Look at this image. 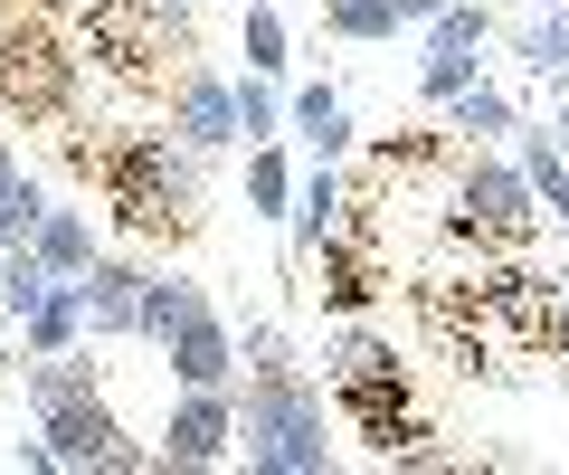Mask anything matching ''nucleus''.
Masks as SVG:
<instances>
[{
    "mask_svg": "<svg viewBox=\"0 0 569 475\" xmlns=\"http://www.w3.org/2000/svg\"><path fill=\"white\" fill-rule=\"evenodd\" d=\"M58 152H67V171L104 200V219H114L123 238H142V248H181L190 228L209 219V209H200V200H209V162H200L171 125H162V133H152V125L96 133V144H86V125H67Z\"/></svg>",
    "mask_w": 569,
    "mask_h": 475,
    "instance_id": "obj_1",
    "label": "nucleus"
},
{
    "mask_svg": "<svg viewBox=\"0 0 569 475\" xmlns=\"http://www.w3.org/2000/svg\"><path fill=\"white\" fill-rule=\"evenodd\" d=\"M29 409H39V437L67 475H162V447H133L114 418V399L96 390L77 352L58 362H29Z\"/></svg>",
    "mask_w": 569,
    "mask_h": 475,
    "instance_id": "obj_2",
    "label": "nucleus"
},
{
    "mask_svg": "<svg viewBox=\"0 0 569 475\" xmlns=\"http://www.w3.org/2000/svg\"><path fill=\"white\" fill-rule=\"evenodd\" d=\"M332 428H342V409L305 372H276V380L247 372V390H238V466L247 475H323Z\"/></svg>",
    "mask_w": 569,
    "mask_h": 475,
    "instance_id": "obj_3",
    "label": "nucleus"
},
{
    "mask_svg": "<svg viewBox=\"0 0 569 475\" xmlns=\"http://www.w3.org/2000/svg\"><path fill=\"white\" fill-rule=\"evenodd\" d=\"M77 39H86V67L171 96V77H181L190 48H200V20H190V0H86Z\"/></svg>",
    "mask_w": 569,
    "mask_h": 475,
    "instance_id": "obj_4",
    "label": "nucleus"
},
{
    "mask_svg": "<svg viewBox=\"0 0 569 475\" xmlns=\"http://www.w3.org/2000/svg\"><path fill=\"white\" fill-rule=\"evenodd\" d=\"M86 58L58 39L48 10H20V20H0V115H20V125H86Z\"/></svg>",
    "mask_w": 569,
    "mask_h": 475,
    "instance_id": "obj_5",
    "label": "nucleus"
},
{
    "mask_svg": "<svg viewBox=\"0 0 569 475\" xmlns=\"http://www.w3.org/2000/svg\"><path fill=\"white\" fill-rule=\"evenodd\" d=\"M447 219H456L466 248H503V257H512V248H531V228H541V190H531L522 162L466 144V152L447 162Z\"/></svg>",
    "mask_w": 569,
    "mask_h": 475,
    "instance_id": "obj_6",
    "label": "nucleus"
},
{
    "mask_svg": "<svg viewBox=\"0 0 569 475\" xmlns=\"http://www.w3.org/2000/svg\"><path fill=\"white\" fill-rule=\"evenodd\" d=\"M162 475H200V466H238V390H181L152 428Z\"/></svg>",
    "mask_w": 569,
    "mask_h": 475,
    "instance_id": "obj_7",
    "label": "nucleus"
},
{
    "mask_svg": "<svg viewBox=\"0 0 569 475\" xmlns=\"http://www.w3.org/2000/svg\"><path fill=\"white\" fill-rule=\"evenodd\" d=\"M162 125L181 133L200 162L238 152V144H247V133H238V77H219V67H181V77H171V96H162Z\"/></svg>",
    "mask_w": 569,
    "mask_h": 475,
    "instance_id": "obj_8",
    "label": "nucleus"
},
{
    "mask_svg": "<svg viewBox=\"0 0 569 475\" xmlns=\"http://www.w3.org/2000/svg\"><path fill=\"white\" fill-rule=\"evenodd\" d=\"M162 362H171V380H181V390H238V362H247V352H238V324L209 305L200 324H181V333L162 343Z\"/></svg>",
    "mask_w": 569,
    "mask_h": 475,
    "instance_id": "obj_9",
    "label": "nucleus"
},
{
    "mask_svg": "<svg viewBox=\"0 0 569 475\" xmlns=\"http://www.w3.org/2000/svg\"><path fill=\"white\" fill-rule=\"evenodd\" d=\"M142 276L152 267H133V257H96V267H86V333H96V343H133Z\"/></svg>",
    "mask_w": 569,
    "mask_h": 475,
    "instance_id": "obj_10",
    "label": "nucleus"
},
{
    "mask_svg": "<svg viewBox=\"0 0 569 475\" xmlns=\"http://www.w3.org/2000/svg\"><path fill=\"white\" fill-rule=\"evenodd\" d=\"M295 257H313L332 238V228H351V181H342V162H323V152H313L305 162V181H295Z\"/></svg>",
    "mask_w": 569,
    "mask_h": 475,
    "instance_id": "obj_11",
    "label": "nucleus"
},
{
    "mask_svg": "<svg viewBox=\"0 0 569 475\" xmlns=\"http://www.w3.org/2000/svg\"><path fill=\"white\" fill-rule=\"evenodd\" d=\"M284 133H295L305 152H323V162H351V144H361V133H351V105H342V86H323V77L284 96Z\"/></svg>",
    "mask_w": 569,
    "mask_h": 475,
    "instance_id": "obj_12",
    "label": "nucleus"
},
{
    "mask_svg": "<svg viewBox=\"0 0 569 475\" xmlns=\"http://www.w3.org/2000/svg\"><path fill=\"white\" fill-rule=\"evenodd\" d=\"M447 10V0H323V29L342 48H380V39H399V29H427Z\"/></svg>",
    "mask_w": 569,
    "mask_h": 475,
    "instance_id": "obj_13",
    "label": "nucleus"
},
{
    "mask_svg": "<svg viewBox=\"0 0 569 475\" xmlns=\"http://www.w3.org/2000/svg\"><path fill=\"white\" fill-rule=\"evenodd\" d=\"M77 343H96V333H86V276H58V286L39 295V314L20 324V362H58V352H77Z\"/></svg>",
    "mask_w": 569,
    "mask_h": 475,
    "instance_id": "obj_14",
    "label": "nucleus"
},
{
    "mask_svg": "<svg viewBox=\"0 0 569 475\" xmlns=\"http://www.w3.org/2000/svg\"><path fill=\"white\" fill-rule=\"evenodd\" d=\"M200 314H209V286H200V276L152 267V276H142V324H133V343H152V352H162L171 333H181V324H200Z\"/></svg>",
    "mask_w": 569,
    "mask_h": 475,
    "instance_id": "obj_15",
    "label": "nucleus"
},
{
    "mask_svg": "<svg viewBox=\"0 0 569 475\" xmlns=\"http://www.w3.org/2000/svg\"><path fill=\"white\" fill-rule=\"evenodd\" d=\"M342 380H408L399 343H380L361 314H342V333L323 343V390H342Z\"/></svg>",
    "mask_w": 569,
    "mask_h": 475,
    "instance_id": "obj_16",
    "label": "nucleus"
},
{
    "mask_svg": "<svg viewBox=\"0 0 569 475\" xmlns=\"http://www.w3.org/2000/svg\"><path fill=\"white\" fill-rule=\"evenodd\" d=\"M503 48H512V58H522L541 86H550V77H569V0H531L522 20L503 29Z\"/></svg>",
    "mask_w": 569,
    "mask_h": 475,
    "instance_id": "obj_17",
    "label": "nucleus"
},
{
    "mask_svg": "<svg viewBox=\"0 0 569 475\" xmlns=\"http://www.w3.org/2000/svg\"><path fill=\"white\" fill-rule=\"evenodd\" d=\"M447 133H456V144H503V133H522V105H512V86L475 77L466 96L447 105Z\"/></svg>",
    "mask_w": 569,
    "mask_h": 475,
    "instance_id": "obj_18",
    "label": "nucleus"
},
{
    "mask_svg": "<svg viewBox=\"0 0 569 475\" xmlns=\"http://www.w3.org/2000/svg\"><path fill=\"white\" fill-rule=\"evenodd\" d=\"M29 248L48 257V276H86L96 267V209H67V200H48V219H39V238H29Z\"/></svg>",
    "mask_w": 569,
    "mask_h": 475,
    "instance_id": "obj_19",
    "label": "nucleus"
},
{
    "mask_svg": "<svg viewBox=\"0 0 569 475\" xmlns=\"http://www.w3.org/2000/svg\"><path fill=\"white\" fill-rule=\"evenodd\" d=\"M295 181H305V171L284 152V133L276 144H247V209H257V219H295Z\"/></svg>",
    "mask_w": 569,
    "mask_h": 475,
    "instance_id": "obj_20",
    "label": "nucleus"
},
{
    "mask_svg": "<svg viewBox=\"0 0 569 475\" xmlns=\"http://www.w3.org/2000/svg\"><path fill=\"white\" fill-rule=\"evenodd\" d=\"M238 48H247L257 77H284V67H295V29H284L276 0H247V10H238Z\"/></svg>",
    "mask_w": 569,
    "mask_h": 475,
    "instance_id": "obj_21",
    "label": "nucleus"
},
{
    "mask_svg": "<svg viewBox=\"0 0 569 475\" xmlns=\"http://www.w3.org/2000/svg\"><path fill=\"white\" fill-rule=\"evenodd\" d=\"M58 286V276H48V257L39 248H0V324L20 333L29 314H39V295Z\"/></svg>",
    "mask_w": 569,
    "mask_h": 475,
    "instance_id": "obj_22",
    "label": "nucleus"
},
{
    "mask_svg": "<svg viewBox=\"0 0 569 475\" xmlns=\"http://www.w3.org/2000/svg\"><path fill=\"white\" fill-rule=\"evenodd\" d=\"M475 77H485V48H437L427 39V58H418V96L427 105H456Z\"/></svg>",
    "mask_w": 569,
    "mask_h": 475,
    "instance_id": "obj_23",
    "label": "nucleus"
},
{
    "mask_svg": "<svg viewBox=\"0 0 569 475\" xmlns=\"http://www.w3.org/2000/svg\"><path fill=\"white\" fill-rule=\"evenodd\" d=\"M238 133L247 144H276L284 133V77H257V67L238 77Z\"/></svg>",
    "mask_w": 569,
    "mask_h": 475,
    "instance_id": "obj_24",
    "label": "nucleus"
},
{
    "mask_svg": "<svg viewBox=\"0 0 569 475\" xmlns=\"http://www.w3.org/2000/svg\"><path fill=\"white\" fill-rule=\"evenodd\" d=\"M427 39H437V48H493L503 20H493V0H447V10L427 20Z\"/></svg>",
    "mask_w": 569,
    "mask_h": 475,
    "instance_id": "obj_25",
    "label": "nucleus"
},
{
    "mask_svg": "<svg viewBox=\"0 0 569 475\" xmlns=\"http://www.w3.org/2000/svg\"><path fill=\"white\" fill-rule=\"evenodd\" d=\"M39 219H48V181H39V171H20V181H10V200H0V248H29V238H39Z\"/></svg>",
    "mask_w": 569,
    "mask_h": 475,
    "instance_id": "obj_26",
    "label": "nucleus"
},
{
    "mask_svg": "<svg viewBox=\"0 0 569 475\" xmlns=\"http://www.w3.org/2000/svg\"><path fill=\"white\" fill-rule=\"evenodd\" d=\"M238 352H247V372H257V380H276V372H305V362H295V333H284V324H266V314H247Z\"/></svg>",
    "mask_w": 569,
    "mask_h": 475,
    "instance_id": "obj_27",
    "label": "nucleus"
},
{
    "mask_svg": "<svg viewBox=\"0 0 569 475\" xmlns=\"http://www.w3.org/2000/svg\"><path fill=\"white\" fill-rule=\"evenodd\" d=\"M550 352L569 362V276H550Z\"/></svg>",
    "mask_w": 569,
    "mask_h": 475,
    "instance_id": "obj_28",
    "label": "nucleus"
},
{
    "mask_svg": "<svg viewBox=\"0 0 569 475\" xmlns=\"http://www.w3.org/2000/svg\"><path fill=\"white\" fill-rule=\"evenodd\" d=\"M541 125H550V144L569 152V77H550V115H541Z\"/></svg>",
    "mask_w": 569,
    "mask_h": 475,
    "instance_id": "obj_29",
    "label": "nucleus"
},
{
    "mask_svg": "<svg viewBox=\"0 0 569 475\" xmlns=\"http://www.w3.org/2000/svg\"><path fill=\"white\" fill-rule=\"evenodd\" d=\"M10 181H20V152H10V133H0V200H10Z\"/></svg>",
    "mask_w": 569,
    "mask_h": 475,
    "instance_id": "obj_30",
    "label": "nucleus"
},
{
    "mask_svg": "<svg viewBox=\"0 0 569 475\" xmlns=\"http://www.w3.org/2000/svg\"><path fill=\"white\" fill-rule=\"evenodd\" d=\"M29 10H48V20H77V10H86V0H29Z\"/></svg>",
    "mask_w": 569,
    "mask_h": 475,
    "instance_id": "obj_31",
    "label": "nucleus"
},
{
    "mask_svg": "<svg viewBox=\"0 0 569 475\" xmlns=\"http://www.w3.org/2000/svg\"><path fill=\"white\" fill-rule=\"evenodd\" d=\"M20 10H29V0H0V20H20Z\"/></svg>",
    "mask_w": 569,
    "mask_h": 475,
    "instance_id": "obj_32",
    "label": "nucleus"
}]
</instances>
